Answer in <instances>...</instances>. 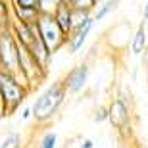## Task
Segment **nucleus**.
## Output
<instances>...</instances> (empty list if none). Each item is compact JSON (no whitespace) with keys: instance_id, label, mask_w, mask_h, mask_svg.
<instances>
[{"instance_id":"2eb2a0df","label":"nucleus","mask_w":148,"mask_h":148,"mask_svg":"<svg viewBox=\"0 0 148 148\" xmlns=\"http://www.w3.org/2000/svg\"><path fill=\"white\" fill-rule=\"evenodd\" d=\"M71 10H81V12H94L96 2L94 0H66Z\"/></svg>"},{"instance_id":"aec40b11","label":"nucleus","mask_w":148,"mask_h":148,"mask_svg":"<svg viewBox=\"0 0 148 148\" xmlns=\"http://www.w3.org/2000/svg\"><path fill=\"white\" fill-rule=\"evenodd\" d=\"M108 117H110V114H108V110H106V108H98V110H96V114H94V121H96V123H102V121L108 119Z\"/></svg>"},{"instance_id":"7ed1b4c3","label":"nucleus","mask_w":148,"mask_h":148,"mask_svg":"<svg viewBox=\"0 0 148 148\" xmlns=\"http://www.w3.org/2000/svg\"><path fill=\"white\" fill-rule=\"evenodd\" d=\"M37 31H38V37L42 38V42L46 44V48L54 54L62 46H66V40L67 37L62 33V29L58 27V23L54 21L52 14H40L37 19Z\"/></svg>"},{"instance_id":"f03ea898","label":"nucleus","mask_w":148,"mask_h":148,"mask_svg":"<svg viewBox=\"0 0 148 148\" xmlns=\"http://www.w3.org/2000/svg\"><path fill=\"white\" fill-rule=\"evenodd\" d=\"M27 96V88L21 79L10 71L0 69V98L4 102L6 112H16L23 104V100Z\"/></svg>"},{"instance_id":"20e7f679","label":"nucleus","mask_w":148,"mask_h":148,"mask_svg":"<svg viewBox=\"0 0 148 148\" xmlns=\"http://www.w3.org/2000/svg\"><path fill=\"white\" fill-rule=\"evenodd\" d=\"M0 69L10 71L21 79L17 66V42L10 29H0Z\"/></svg>"},{"instance_id":"4be33fe9","label":"nucleus","mask_w":148,"mask_h":148,"mask_svg":"<svg viewBox=\"0 0 148 148\" xmlns=\"http://www.w3.org/2000/svg\"><path fill=\"white\" fill-rule=\"evenodd\" d=\"M144 23H146V27H148V0H146V4H144Z\"/></svg>"},{"instance_id":"423d86ee","label":"nucleus","mask_w":148,"mask_h":148,"mask_svg":"<svg viewBox=\"0 0 148 148\" xmlns=\"http://www.w3.org/2000/svg\"><path fill=\"white\" fill-rule=\"evenodd\" d=\"M92 25H94V17L90 16L85 23L73 27V31L67 35V40H66V46H67V50H69V54H77V52L83 48V44H85V40H87Z\"/></svg>"},{"instance_id":"b1692460","label":"nucleus","mask_w":148,"mask_h":148,"mask_svg":"<svg viewBox=\"0 0 148 148\" xmlns=\"http://www.w3.org/2000/svg\"><path fill=\"white\" fill-rule=\"evenodd\" d=\"M94 2H96V6H98V4H100V2H104V0H94Z\"/></svg>"},{"instance_id":"9b49d317","label":"nucleus","mask_w":148,"mask_h":148,"mask_svg":"<svg viewBox=\"0 0 148 148\" xmlns=\"http://www.w3.org/2000/svg\"><path fill=\"white\" fill-rule=\"evenodd\" d=\"M146 23H140L137 29V33H135V37H133V42H131V48H133V54H143L144 48H146L148 44V33H146Z\"/></svg>"},{"instance_id":"6e6552de","label":"nucleus","mask_w":148,"mask_h":148,"mask_svg":"<svg viewBox=\"0 0 148 148\" xmlns=\"http://www.w3.org/2000/svg\"><path fill=\"white\" fill-rule=\"evenodd\" d=\"M52 17H54V21L58 23V27L62 29V33L66 35V37L73 31V10L67 6V2H62L54 10Z\"/></svg>"},{"instance_id":"1a4fd4ad","label":"nucleus","mask_w":148,"mask_h":148,"mask_svg":"<svg viewBox=\"0 0 148 148\" xmlns=\"http://www.w3.org/2000/svg\"><path fill=\"white\" fill-rule=\"evenodd\" d=\"M10 31H12V35L16 37L17 42L23 44V46H29V44L33 42V38H35V25L17 21V19H12Z\"/></svg>"},{"instance_id":"f257e3e1","label":"nucleus","mask_w":148,"mask_h":148,"mask_svg":"<svg viewBox=\"0 0 148 148\" xmlns=\"http://www.w3.org/2000/svg\"><path fill=\"white\" fill-rule=\"evenodd\" d=\"M66 88L60 83H52L46 90L37 96V100L31 106V115L35 117V121L38 123H44V121L52 119L56 115V112L60 110V106L64 104V98H66Z\"/></svg>"},{"instance_id":"ddd939ff","label":"nucleus","mask_w":148,"mask_h":148,"mask_svg":"<svg viewBox=\"0 0 148 148\" xmlns=\"http://www.w3.org/2000/svg\"><path fill=\"white\" fill-rule=\"evenodd\" d=\"M12 10H14V19L17 21H23V23H29V25H35L40 16V12L37 10H27V8H14L12 6Z\"/></svg>"},{"instance_id":"f8f14e48","label":"nucleus","mask_w":148,"mask_h":148,"mask_svg":"<svg viewBox=\"0 0 148 148\" xmlns=\"http://www.w3.org/2000/svg\"><path fill=\"white\" fill-rule=\"evenodd\" d=\"M117 6H119V0H104V2H100L96 8H94V21H102L106 16H110L112 12L117 10Z\"/></svg>"},{"instance_id":"6ab92c4d","label":"nucleus","mask_w":148,"mask_h":148,"mask_svg":"<svg viewBox=\"0 0 148 148\" xmlns=\"http://www.w3.org/2000/svg\"><path fill=\"white\" fill-rule=\"evenodd\" d=\"M66 0H40V14H54V10Z\"/></svg>"},{"instance_id":"0eeeda50","label":"nucleus","mask_w":148,"mask_h":148,"mask_svg":"<svg viewBox=\"0 0 148 148\" xmlns=\"http://www.w3.org/2000/svg\"><path fill=\"white\" fill-rule=\"evenodd\" d=\"M29 54H31V58L35 60V64H37L42 71H46V67H48V62H50V56H52V52H50L48 48H46V44L42 42V38L38 37V31H37V25H35V38L33 42L27 46Z\"/></svg>"},{"instance_id":"dca6fc26","label":"nucleus","mask_w":148,"mask_h":148,"mask_svg":"<svg viewBox=\"0 0 148 148\" xmlns=\"http://www.w3.org/2000/svg\"><path fill=\"white\" fill-rule=\"evenodd\" d=\"M56 140H58L56 133L46 131L42 137H40V140H38V148H56Z\"/></svg>"},{"instance_id":"412c9836","label":"nucleus","mask_w":148,"mask_h":148,"mask_svg":"<svg viewBox=\"0 0 148 148\" xmlns=\"http://www.w3.org/2000/svg\"><path fill=\"white\" fill-rule=\"evenodd\" d=\"M29 117H33V115H31V108H25V110L21 112V119H29Z\"/></svg>"},{"instance_id":"5701e85b","label":"nucleus","mask_w":148,"mask_h":148,"mask_svg":"<svg viewBox=\"0 0 148 148\" xmlns=\"http://www.w3.org/2000/svg\"><path fill=\"white\" fill-rule=\"evenodd\" d=\"M81 148H94V146H92V140H88V138H87V140H83Z\"/></svg>"},{"instance_id":"9d476101","label":"nucleus","mask_w":148,"mask_h":148,"mask_svg":"<svg viewBox=\"0 0 148 148\" xmlns=\"http://www.w3.org/2000/svg\"><path fill=\"white\" fill-rule=\"evenodd\" d=\"M108 114H110V117H108V119H110L115 127H119V129L127 127V123H129V110H127L125 102H123L121 98H117V100H114V102H112Z\"/></svg>"},{"instance_id":"4468645a","label":"nucleus","mask_w":148,"mask_h":148,"mask_svg":"<svg viewBox=\"0 0 148 148\" xmlns=\"http://www.w3.org/2000/svg\"><path fill=\"white\" fill-rule=\"evenodd\" d=\"M10 12H14L12 4L8 0H0V29H10Z\"/></svg>"},{"instance_id":"a211bd4d","label":"nucleus","mask_w":148,"mask_h":148,"mask_svg":"<svg viewBox=\"0 0 148 148\" xmlns=\"http://www.w3.org/2000/svg\"><path fill=\"white\" fill-rule=\"evenodd\" d=\"M0 148H21V137H19L17 133H10V135L2 140Z\"/></svg>"},{"instance_id":"39448f33","label":"nucleus","mask_w":148,"mask_h":148,"mask_svg":"<svg viewBox=\"0 0 148 148\" xmlns=\"http://www.w3.org/2000/svg\"><path fill=\"white\" fill-rule=\"evenodd\" d=\"M88 79V66L87 64H79V66L71 67L66 73V77L62 79V85L66 88V92L69 94H77L79 90H83V87L87 85Z\"/></svg>"},{"instance_id":"f3484780","label":"nucleus","mask_w":148,"mask_h":148,"mask_svg":"<svg viewBox=\"0 0 148 148\" xmlns=\"http://www.w3.org/2000/svg\"><path fill=\"white\" fill-rule=\"evenodd\" d=\"M14 8H27V10L40 12V0H12Z\"/></svg>"}]
</instances>
